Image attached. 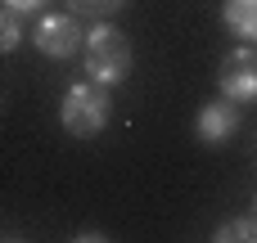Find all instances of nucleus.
<instances>
[{
    "label": "nucleus",
    "mask_w": 257,
    "mask_h": 243,
    "mask_svg": "<svg viewBox=\"0 0 257 243\" xmlns=\"http://www.w3.org/2000/svg\"><path fill=\"white\" fill-rule=\"evenodd\" d=\"M212 239L217 243H257V216H235V221L217 225Z\"/></svg>",
    "instance_id": "obj_7"
},
{
    "label": "nucleus",
    "mask_w": 257,
    "mask_h": 243,
    "mask_svg": "<svg viewBox=\"0 0 257 243\" xmlns=\"http://www.w3.org/2000/svg\"><path fill=\"white\" fill-rule=\"evenodd\" d=\"M18 41H23V23H18V14H14V9H5V5H0V54L18 50Z\"/></svg>",
    "instance_id": "obj_9"
},
{
    "label": "nucleus",
    "mask_w": 257,
    "mask_h": 243,
    "mask_svg": "<svg viewBox=\"0 0 257 243\" xmlns=\"http://www.w3.org/2000/svg\"><path fill=\"white\" fill-rule=\"evenodd\" d=\"M239 104L235 99H212V104H203V113H199V122H194V131H199V140L203 144H226L235 131H239Z\"/></svg>",
    "instance_id": "obj_5"
},
{
    "label": "nucleus",
    "mask_w": 257,
    "mask_h": 243,
    "mask_svg": "<svg viewBox=\"0 0 257 243\" xmlns=\"http://www.w3.org/2000/svg\"><path fill=\"white\" fill-rule=\"evenodd\" d=\"M59 122H63V131L77 135V140L99 135V131L108 126V86H99V81H90V77H86V81H72V86L63 90Z\"/></svg>",
    "instance_id": "obj_2"
},
{
    "label": "nucleus",
    "mask_w": 257,
    "mask_h": 243,
    "mask_svg": "<svg viewBox=\"0 0 257 243\" xmlns=\"http://www.w3.org/2000/svg\"><path fill=\"white\" fill-rule=\"evenodd\" d=\"M5 9H14V14H36V9H45L50 0H0Z\"/></svg>",
    "instance_id": "obj_10"
},
{
    "label": "nucleus",
    "mask_w": 257,
    "mask_h": 243,
    "mask_svg": "<svg viewBox=\"0 0 257 243\" xmlns=\"http://www.w3.org/2000/svg\"><path fill=\"white\" fill-rule=\"evenodd\" d=\"M32 41H36V50L50 54V59H72V54L81 50L86 32H81V18H72V14H45V18L36 23Z\"/></svg>",
    "instance_id": "obj_4"
},
{
    "label": "nucleus",
    "mask_w": 257,
    "mask_h": 243,
    "mask_svg": "<svg viewBox=\"0 0 257 243\" xmlns=\"http://www.w3.org/2000/svg\"><path fill=\"white\" fill-rule=\"evenodd\" d=\"M253 216H257V212H253Z\"/></svg>",
    "instance_id": "obj_11"
},
{
    "label": "nucleus",
    "mask_w": 257,
    "mask_h": 243,
    "mask_svg": "<svg viewBox=\"0 0 257 243\" xmlns=\"http://www.w3.org/2000/svg\"><path fill=\"white\" fill-rule=\"evenodd\" d=\"M81 63H86V77L99 81V86H122L131 77V41L126 32L108 27V23H95L81 41Z\"/></svg>",
    "instance_id": "obj_1"
},
{
    "label": "nucleus",
    "mask_w": 257,
    "mask_h": 243,
    "mask_svg": "<svg viewBox=\"0 0 257 243\" xmlns=\"http://www.w3.org/2000/svg\"><path fill=\"white\" fill-rule=\"evenodd\" d=\"M221 18L239 41H257V0H226Z\"/></svg>",
    "instance_id": "obj_6"
},
{
    "label": "nucleus",
    "mask_w": 257,
    "mask_h": 243,
    "mask_svg": "<svg viewBox=\"0 0 257 243\" xmlns=\"http://www.w3.org/2000/svg\"><path fill=\"white\" fill-rule=\"evenodd\" d=\"M221 95L235 99V104H257V41L230 50L221 59Z\"/></svg>",
    "instance_id": "obj_3"
},
{
    "label": "nucleus",
    "mask_w": 257,
    "mask_h": 243,
    "mask_svg": "<svg viewBox=\"0 0 257 243\" xmlns=\"http://www.w3.org/2000/svg\"><path fill=\"white\" fill-rule=\"evenodd\" d=\"M122 5L126 0H68V14H77V18H108Z\"/></svg>",
    "instance_id": "obj_8"
}]
</instances>
